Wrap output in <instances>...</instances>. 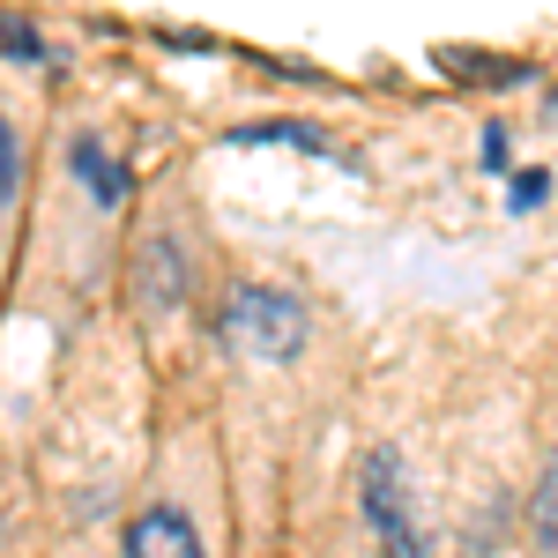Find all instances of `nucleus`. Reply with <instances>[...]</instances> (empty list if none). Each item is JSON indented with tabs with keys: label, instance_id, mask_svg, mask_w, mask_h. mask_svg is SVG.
Instances as JSON below:
<instances>
[{
	"label": "nucleus",
	"instance_id": "nucleus-1",
	"mask_svg": "<svg viewBox=\"0 0 558 558\" xmlns=\"http://www.w3.org/2000/svg\"><path fill=\"white\" fill-rule=\"evenodd\" d=\"M223 343L239 357H260V365H291L305 350V305L291 291H268V283H246L223 305Z\"/></svg>",
	"mask_w": 558,
	"mask_h": 558
},
{
	"label": "nucleus",
	"instance_id": "nucleus-2",
	"mask_svg": "<svg viewBox=\"0 0 558 558\" xmlns=\"http://www.w3.org/2000/svg\"><path fill=\"white\" fill-rule=\"evenodd\" d=\"M365 521L380 536V558H425V536L410 521V484H402V462L387 447L365 462Z\"/></svg>",
	"mask_w": 558,
	"mask_h": 558
},
{
	"label": "nucleus",
	"instance_id": "nucleus-3",
	"mask_svg": "<svg viewBox=\"0 0 558 558\" xmlns=\"http://www.w3.org/2000/svg\"><path fill=\"white\" fill-rule=\"evenodd\" d=\"M128 558H209V551H202V529L179 507H149L128 529Z\"/></svg>",
	"mask_w": 558,
	"mask_h": 558
},
{
	"label": "nucleus",
	"instance_id": "nucleus-4",
	"mask_svg": "<svg viewBox=\"0 0 558 558\" xmlns=\"http://www.w3.org/2000/svg\"><path fill=\"white\" fill-rule=\"evenodd\" d=\"M75 172L89 179V202H97V209H112V202H120V186H128V172H120L97 142H75Z\"/></svg>",
	"mask_w": 558,
	"mask_h": 558
},
{
	"label": "nucleus",
	"instance_id": "nucleus-5",
	"mask_svg": "<svg viewBox=\"0 0 558 558\" xmlns=\"http://www.w3.org/2000/svg\"><path fill=\"white\" fill-rule=\"evenodd\" d=\"M536 544L544 551L558 544V454H551V470H544V492H536Z\"/></svg>",
	"mask_w": 558,
	"mask_h": 558
},
{
	"label": "nucleus",
	"instance_id": "nucleus-6",
	"mask_svg": "<svg viewBox=\"0 0 558 558\" xmlns=\"http://www.w3.org/2000/svg\"><path fill=\"white\" fill-rule=\"evenodd\" d=\"M15 186H23V149H15V128L0 120V202H8Z\"/></svg>",
	"mask_w": 558,
	"mask_h": 558
},
{
	"label": "nucleus",
	"instance_id": "nucleus-7",
	"mask_svg": "<svg viewBox=\"0 0 558 558\" xmlns=\"http://www.w3.org/2000/svg\"><path fill=\"white\" fill-rule=\"evenodd\" d=\"M544 186H551L544 172H521V179H514V202H521V209H529V202H544Z\"/></svg>",
	"mask_w": 558,
	"mask_h": 558
}]
</instances>
